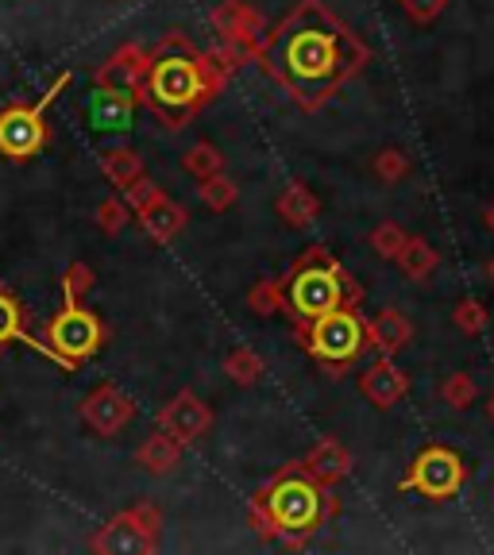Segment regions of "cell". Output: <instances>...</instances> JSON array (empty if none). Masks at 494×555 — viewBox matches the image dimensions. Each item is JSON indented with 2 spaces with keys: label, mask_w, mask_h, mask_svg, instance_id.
<instances>
[{
  "label": "cell",
  "mask_w": 494,
  "mask_h": 555,
  "mask_svg": "<svg viewBox=\"0 0 494 555\" xmlns=\"http://www.w3.org/2000/svg\"><path fill=\"white\" fill-rule=\"evenodd\" d=\"M337 509L329 486H321L313 475H305L302 463L287 467L275 482H267L252 498V520L263 540H309L321 529V520Z\"/></svg>",
  "instance_id": "3957f363"
},
{
  "label": "cell",
  "mask_w": 494,
  "mask_h": 555,
  "mask_svg": "<svg viewBox=\"0 0 494 555\" xmlns=\"http://www.w3.org/2000/svg\"><path fill=\"white\" fill-rule=\"evenodd\" d=\"M375 173H379L382 182H402V178H406L409 173V158L402 155L398 147H387V151H379V155H375Z\"/></svg>",
  "instance_id": "d6a6232c"
},
{
  "label": "cell",
  "mask_w": 494,
  "mask_h": 555,
  "mask_svg": "<svg viewBox=\"0 0 494 555\" xmlns=\"http://www.w3.org/2000/svg\"><path fill=\"white\" fill-rule=\"evenodd\" d=\"M208 24L217 27L220 43L236 47V51H243L248 59H255L263 39H267V20H263V12H255L252 4H243V0H220L217 9L208 12Z\"/></svg>",
  "instance_id": "30bf717a"
},
{
  "label": "cell",
  "mask_w": 494,
  "mask_h": 555,
  "mask_svg": "<svg viewBox=\"0 0 494 555\" xmlns=\"http://www.w3.org/2000/svg\"><path fill=\"white\" fill-rule=\"evenodd\" d=\"M282 294H287L290 317H297L302 324L317 321V317L340 309V305L359 301V289L347 286V274L325 247H309L302 255V262L282 282Z\"/></svg>",
  "instance_id": "277c9868"
},
{
  "label": "cell",
  "mask_w": 494,
  "mask_h": 555,
  "mask_svg": "<svg viewBox=\"0 0 494 555\" xmlns=\"http://www.w3.org/2000/svg\"><path fill=\"white\" fill-rule=\"evenodd\" d=\"M228 74L213 62V54H201L190 39L170 31L151 54V69L139 86V104H148L151 113L170 131L186 128L198 116V108L225 89Z\"/></svg>",
  "instance_id": "7a4b0ae2"
},
{
  "label": "cell",
  "mask_w": 494,
  "mask_h": 555,
  "mask_svg": "<svg viewBox=\"0 0 494 555\" xmlns=\"http://www.w3.org/2000/svg\"><path fill=\"white\" fill-rule=\"evenodd\" d=\"M402 9L414 24H433L444 9H448V0H402Z\"/></svg>",
  "instance_id": "e575fe53"
},
{
  "label": "cell",
  "mask_w": 494,
  "mask_h": 555,
  "mask_svg": "<svg viewBox=\"0 0 494 555\" xmlns=\"http://www.w3.org/2000/svg\"><path fill=\"white\" fill-rule=\"evenodd\" d=\"M159 197H163V190H159V182H155V178H148V173H139L136 182H131L128 190H124V201H128L131 217H139V212L155 205Z\"/></svg>",
  "instance_id": "4dcf8cb0"
},
{
  "label": "cell",
  "mask_w": 494,
  "mask_h": 555,
  "mask_svg": "<svg viewBox=\"0 0 494 555\" xmlns=\"http://www.w3.org/2000/svg\"><path fill=\"white\" fill-rule=\"evenodd\" d=\"M236 197H240V190H236L232 178H225V170L201 182V201H205V208H213V212H225V208H232Z\"/></svg>",
  "instance_id": "484cf974"
},
{
  "label": "cell",
  "mask_w": 494,
  "mask_h": 555,
  "mask_svg": "<svg viewBox=\"0 0 494 555\" xmlns=\"http://www.w3.org/2000/svg\"><path fill=\"white\" fill-rule=\"evenodd\" d=\"M139 96L124 86H93L86 96V124L104 135H124L136 124Z\"/></svg>",
  "instance_id": "8fae6325"
},
{
  "label": "cell",
  "mask_w": 494,
  "mask_h": 555,
  "mask_svg": "<svg viewBox=\"0 0 494 555\" xmlns=\"http://www.w3.org/2000/svg\"><path fill=\"white\" fill-rule=\"evenodd\" d=\"M27 344V347H35V351H39V356H47L54 363V351L47 344H35L31 339V332L24 328V309H20V301L16 297L9 294V289H0V351H4V347L9 344Z\"/></svg>",
  "instance_id": "ffe728a7"
},
{
  "label": "cell",
  "mask_w": 494,
  "mask_h": 555,
  "mask_svg": "<svg viewBox=\"0 0 494 555\" xmlns=\"http://www.w3.org/2000/svg\"><path fill=\"white\" fill-rule=\"evenodd\" d=\"M278 217L287 220L290 228H305L317 220V212H321V201H317V193L305 190L302 182H290L287 190H282V197L275 201Z\"/></svg>",
  "instance_id": "44dd1931"
},
{
  "label": "cell",
  "mask_w": 494,
  "mask_h": 555,
  "mask_svg": "<svg viewBox=\"0 0 494 555\" xmlns=\"http://www.w3.org/2000/svg\"><path fill=\"white\" fill-rule=\"evenodd\" d=\"M78 413H81V421H86V428H93L97 436L109 440V436H121L124 428L136 421V401H131L121 386H113V382H101V386L81 401Z\"/></svg>",
  "instance_id": "7c38bea8"
},
{
  "label": "cell",
  "mask_w": 494,
  "mask_h": 555,
  "mask_svg": "<svg viewBox=\"0 0 494 555\" xmlns=\"http://www.w3.org/2000/svg\"><path fill=\"white\" fill-rule=\"evenodd\" d=\"M263 371H267V363H263V356L252 351V347H232L225 356V374L236 386H255L263 378Z\"/></svg>",
  "instance_id": "603a6c76"
},
{
  "label": "cell",
  "mask_w": 494,
  "mask_h": 555,
  "mask_svg": "<svg viewBox=\"0 0 494 555\" xmlns=\"http://www.w3.org/2000/svg\"><path fill=\"white\" fill-rule=\"evenodd\" d=\"M148 69H151L148 47L124 43L121 51L109 54V62L93 74V86H124V89H131V93H139V86H143V78H148Z\"/></svg>",
  "instance_id": "5bb4252c"
},
{
  "label": "cell",
  "mask_w": 494,
  "mask_h": 555,
  "mask_svg": "<svg viewBox=\"0 0 494 555\" xmlns=\"http://www.w3.org/2000/svg\"><path fill=\"white\" fill-rule=\"evenodd\" d=\"M69 81H74V74L66 69V74H59V78L51 81V89L35 104H9V108L0 113V155L12 158V163H27V158H35L47 147V104H51Z\"/></svg>",
  "instance_id": "5b68a950"
},
{
  "label": "cell",
  "mask_w": 494,
  "mask_h": 555,
  "mask_svg": "<svg viewBox=\"0 0 494 555\" xmlns=\"http://www.w3.org/2000/svg\"><path fill=\"white\" fill-rule=\"evenodd\" d=\"M182 170L205 182V178H213V173L225 170V155H220L217 143H205V139H201V143H193V147L182 155Z\"/></svg>",
  "instance_id": "d4e9b609"
},
{
  "label": "cell",
  "mask_w": 494,
  "mask_h": 555,
  "mask_svg": "<svg viewBox=\"0 0 494 555\" xmlns=\"http://www.w3.org/2000/svg\"><path fill=\"white\" fill-rule=\"evenodd\" d=\"M97 274L89 262H69L66 274H62V301H81V297L93 289Z\"/></svg>",
  "instance_id": "f1b7e54d"
},
{
  "label": "cell",
  "mask_w": 494,
  "mask_h": 555,
  "mask_svg": "<svg viewBox=\"0 0 494 555\" xmlns=\"http://www.w3.org/2000/svg\"><path fill=\"white\" fill-rule=\"evenodd\" d=\"M248 305H252V312H259V317H275V312L282 309V305H287L282 282H270V278L255 282L252 294H248Z\"/></svg>",
  "instance_id": "83f0119b"
},
{
  "label": "cell",
  "mask_w": 494,
  "mask_h": 555,
  "mask_svg": "<svg viewBox=\"0 0 494 555\" xmlns=\"http://www.w3.org/2000/svg\"><path fill=\"white\" fill-rule=\"evenodd\" d=\"M486 413H491V421H494V393H491V401H486Z\"/></svg>",
  "instance_id": "8d00e7d4"
},
{
  "label": "cell",
  "mask_w": 494,
  "mask_h": 555,
  "mask_svg": "<svg viewBox=\"0 0 494 555\" xmlns=\"http://www.w3.org/2000/svg\"><path fill=\"white\" fill-rule=\"evenodd\" d=\"M406 240L409 235L402 232L398 224H379L371 232V247H375V255H382V259H398V251L406 247Z\"/></svg>",
  "instance_id": "1f68e13d"
},
{
  "label": "cell",
  "mask_w": 494,
  "mask_h": 555,
  "mask_svg": "<svg viewBox=\"0 0 494 555\" xmlns=\"http://www.w3.org/2000/svg\"><path fill=\"white\" fill-rule=\"evenodd\" d=\"M452 321H456V328H460V332H468V336H479V332L486 328V309L476 301V297H468V301L456 305Z\"/></svg>",
  "instance_id": "836d02e7"
},
{
  "label": "cell",
  "mask_w": 494,
  "mask_h": 555,
  "mask_svg": "<svg viewBox=\"0 0 494 555\" xmlns=\"http://www.w3.org/2000/svg\"><path fill=\"white\" fill-rule=\"evenodd\" d=\"M178 460H182V443L174 440L170 433H163V428H159L155 436H148L136 451V463L148 470V475H170V470L178 467Z\"/></svg>",
  "instance_id": "d6986e66"
},
{
  "label": "cell",
  "mask_w": 494,
  "mask_h": 555,
  "mask_svg": "<svg viewBox=\"0 0 494 555\" xmlns=\"http://www.w3.org/2000/svg\"><path fill=\"white\" fill-rule=\"evenodd\" d=\"M409 390V378L391 363V356H382L379 363H371L359 374V393L371 401L375 409H394Z\"/></svg>",
  "instance_id": "9a60e30c"
},
{
  "label": "cell",
  "mask_w": 494,
  "mask_h": 555,
  "mask_svg": "<svg viewBox=\"0 0 494 555\" xmlns=\"http://www.w3.org/2000/svg\"><path fill=\"white\" fill-rule=\"evenodd\" d=\"M398 267L406 278H414V282H421V278H429L436 270V251L429 247L426 240H406V247L398 251Z\"/></svg>",
  "instance_id": "cb8c5ba5"
},
{
  "label": "cell",
  "mask_w": 494,
  "mask_h": 555,
  "mask_svg": "<svg viewBox=\"0 0 494 555\" xmlns=\"http://www.w3.org/2000/svg\"><path fill=\"white\" fill-rule=\"evenodd\" d=\"M97 228H101L104 235H121L124 228H128L131 220V208L124 197H104L101 205H97Z\"/></svg>",
  "instance_id": "4316f807"
},
{
  "label": "cell",
  "mask_w": 494,
  "mask_h": 555,
  "mask_svg": "<svg viewBox=\"0 0 494 555\" xmlns=\"http://www.w3.org/2000/svg\"><path fill=\"white\" fill-rule=\"evenodd\" d=\"M136 220H139V228H143V232L151 235V240L163 243V247H166V243H174V235H178L186 224H190V212H186V208L178 205V201H170L163 193V197H159L151 208H143V212H139Z\"/></svg>",
  "instance_id": "2e32d148"
},
{
  "label": "cell",
  "mask_w": 494,
  "mask_h": 555,
  "mask_svg": "<svg viewBox=\"0 0 494 555\" xmlns=\"http://www.w3.org/2000/svg\"><path fill=\"white\" fill-rule=\"evenodd\" d=\"M476 378L471 374H464V371H456V374H448L444 378V386H441V398L448 401L452 409H471L476 405Z\"/></svg>",
  "instance_id": "f546056e"
},
{
  "label": "cell",
  "mask_w": 494,
  "mask_h": 555,
  "mask_svg": "<svg viewBox=\"0 0 494 555\" xmlns=\"http://www.w3.org/2000/svg\"><path fill=\"white\" fill-rule=\"evenodd\" d=\"M302 470L317 478L321 486H332L352 470V455H347V448L340 440H321L309 448V455L302 460Z\"/></svg>",
  "instance_id": "e0dca14e"
},
{
  "label": "cell",
  "mask_w": 494,
  "mask_h": 555,
  "mask_svg": "<svg viewBox=\"0 0 494 555\" xmlns=\"http://www.w3.org/2000/svg\"><path fill=\"white\" fill-rule=\"evenodd\" d=\"M159 529H163V513L151 502H139L131 509L116 513L104 529H97V537L89 540L97 555H128V552H155L159 547Z\"/></svg>",
  "instance_id": "ba28073f"
},
{
  "label": "cell",
  "mask_w": 494,
  "mask_h": 555,
  "mask_svg": "<svg viewBox=\"0 0 494 555\" xmlns=\"http://www.w3.org/2000/svg\"><path fill=\"white\" fill-rule=\"evenodd\" d=\"M255 62L302 108L317 113L347 78L367 66V47L321 0H302L275 31H267Z\"/></svg>",
  "instance_id": "6da1fadb"
},
{
  "label": "cell",
  "mask_w": 494,
  "mask_h": 555,
  "mask_svg": "<svg viewBox=\"0 0 494 555\" xmlns=\"http://www.w3.org/2000/svg\"><path fill=\"white\" fill-rule=\"evenodd\" d=\"M297 336H302L305 351L317 356L321 363L347 366L367 347V321L352 309V305H340V309L309 321V328H302Z\"/></svg>",
  "instance_id": "8992f818"
},
{
  "label": "cell",
  "mask_w": 494,
  "mask_h": 555,
  "mask_svg": "<svg viewBox=\"0 0 494 555\" xmlns=\"http://www.w3.org/2000/svg\"><path fill=\"white\" fill-rule=\"evenodd\" d=\"M464 475H468V467H464L460 455L452 448L433 443V448H426L414 460L409 475L402 478V490H417V494L433 498V502H444V498H452L464 486Z\"/></svg>",
  "instance_id": "9c48e42d"
},
{
  "label": "cell",
  "mask_w": 494,
  "mask_h": 555,
  "mask_svg": "<svg viewBox=\"0 0 494 555\" xmlns=\"http://www.w3.org/2000/svg\"><path fill=\"white\" fill-rule=\"evenodd\" d=\"M483 220H486V228H491V232H494V205H491V208H486V212H483Z\"/></svg>",
  "instance_id": "d590c367"
},
{
  "label": "cell",
  "mask_w": 494,
  "mask_h": 555,
  "mask_svg": "<svg viewBox=\"0 0 494 555\" xmlns=\"http://www.w3.org/2000/svg\"><path fill=\"white\" fill-rule=\"evenodd\" d=\"M208 425H213V409H208L193 390H178L163 409H159V428L170 433L182 448L193 440H201V436L208 433Z\"/></svg>",
  "instance_id": "4fadbf2b"
},
{
  "label": "cell",
  "mask_w": 494,
  "mask_h": 555,
  "mask_svg": "<svg viewBox=\"0 0 494 555\" xmlns=\"http://www.w3.org/2000/svg\"><path fill=\"white\" fill-rule=\"evenodd\" d=\"M486 274H491V282H494V259H491V267H486Z\"/></svg>",
  "instance_id": "74e56055"
},
{
  "label": "cell",
  "mask_w": 494,
  "mask_h": 555,
  "mask_svg": "<svg viewBox=\"0 0 494 555\" xmlns=\"http://www.w3.org/2000/svg\"><path fill=\"white\" fill-rule=\"evenodd\" d=\"M101 170L116 190H128L139 173H143V158H139V151H131V147H109L101 155Z\"/></svg>",
  "instance_id": "7402d4cb"
},
{
  "label": "cell",
  "mask_w": 494,
  "mask_h": 555,
  "mask_svg": "<svg viewBox=\"0 0 494 555\" xmlns=\"http://www.w3.org/2000/svg\"><path fill=\"white\" fill-rule=\"evenodd\" d=\"M367 339L379 347L382 356H394V351H402V347L414 339V324H409L398 309H382L379 317L367 324Z\"/></svg>",
  "instance_id": "ac0fdd59"
},
{
  "label": "cell",
  "mask_w": 494,
  "mask_h": 555,
  "mask_svg": "<svg viewBox=\"0 0 494 555\" xmlns=\"http://www.w3.org/2000/svg\"><path fill=\"white\" fill-rule=\"evenodd\" d=\"M104 344V324L89 305L62 301V312L47 324V347L54 351V363L66 371H78L86 359H93Z\"/></svg>",
  "instance_id": "52a82bcc"
}]
</instances>
